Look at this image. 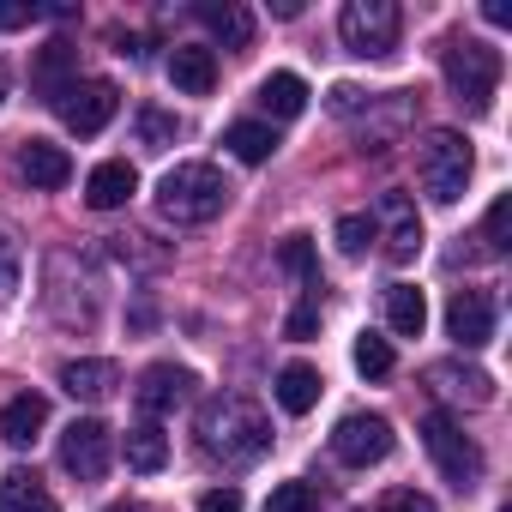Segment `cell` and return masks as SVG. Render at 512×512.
<instances>
[{"label": "cell", "mask_w": 512, "mask_h": 512, "mask_svg": "<svg viewBox=\"0 0 512 512\" xmlns=\"http://www.w3.org/2000/svg\"><path fill=\"white\" fill-rule=\"evenodd\" d=\"M193 368H175V362H157V368H145L139 374V386H133V398H139V410L145 416H169V410H181L187 398H193Z\"/></svg>", "instance_id": "8fae6325"}, {"label": "cell", "mask_w": 512, "mask_h": 512, "mask_svg": "<svg viewBox=\"0 0 512 512\" xmlns=\"http://www.w3.org/2000/svg\"><path fill=\"white\" fill-rule=\"evenodd\" d=\"M73 67H79V49H73V43H49V49L37 55V67H31V85H37V97H43L49 109H55V103H61V97L79 85V79H73Z\"/></svg>", "instance_id": "9a60e30c"}, {"label": "cell", "mask_w": 512, "mask_h": 512, "mask_svg": "<svg viewBox=\"0 0 512 512\" xmlns=\"http://www.w3.org/2000/svg\"><path fill=\"white\" fill-rule=\"evenodd\" d=\"M61 464H67V476H79V482L109 476V464H115V434H109L97 416H73V422L61 428Z\"/></svg>", "instance_id": "ba28073f"}, {"label": "cell", "mask_w": 512, "mask_h": 512, "mask_svg": "<svg viewBox=\"0 0 512 512\" xmlns=\"http://www.w3.org/2000/svg\"><path fill=\"white\" fill-rule=\"evenodd\" d=\"M19 284H25V253H19V241L7 229H0V308L19 296Z\"/></svg>", "instance_id": "83f0119b"}, {"label": "cell", "mask_w": 512, "mask_h": 512, "mask_svg": "<svg viewBox=\"0 0 512 512\" xmlns=\"http://www.w3.org/2000/svg\"><path fill=\"white\" fill-rule=\"evenodd\" d=\"M223 205H229V181L211 163H175L157 181V211L169 223H211Z\"/></svg>", "instance_id": "277c9868"}, {"label": "cell", "mask_w": 512, "mask_h": 512, "mask_svg": "<svg viewBox=\"0 0 512 512\" xmlns=\"http://www.w3.org/2000/svg\"><path fill=\"white\" fill-rule=\"evenodd\" d=\"M139 139H145L151 151H163V145H175V121H169L163 109H139Z\"/></svg>", "instance_id": "d6a6232c"}, {"label": "cell", "mask_w": 512, "mask_h": 512, "mask_svg": "<svg viewBox=\"0 0 512 512\" xmlns=\"http://www.w3.org/2000/svg\"><path fill=\"white\" fill-rule=\"evenodd\" d=\"M374 97L368 91H356V85H332V115H362Z\"/></svg>", "instance_id": "d590c367"}, {"label": "cell", "mask_w": 512, "mask_h": 512, "mask_svg": "<svg viewBox=\"0 0 512 512\" xmlns=\"http://www.w3.org/2000/svg\"><path fill=\"white\" fill-rule=\"evenodd\" d=\"M374 235H380V229H374V217H362V211L338 217V253H344V260H362Z\"/></svg>", "instance_id": "f1b7e54d"}, {"label": "cell", "mask_w": 512, "mask_h": 512, "mask_svg": "<svg viewBox=\"0 0 512 512\" xmlns=\"http://www.w3.org/2000/svg\"><path fill=\"white\" fill-rule=\"evenodd\" d=\"M278 266H284L290 278H302V284H320V260H314V241H308V235H284Z\"/></svg>", "instance_id": "4316f807"}, {"label": "cell", "mask_w": 512, "mask_h": 512, "mask_svg": "<svg viewBox=\"0 0 512 512\" xmlns=\"http://www.w3.org/2000/svg\"><path fill=\"white\" fill-rule=\"evenodd\" d=\"M266 512H320V494L308 482H278L266 494Z\"/></svg>", "instance_id": "4dcf8cb0"}, {"label": "cell", "mask_w": 512, "mask_h": 512, "mask_svg": "<svg viewBox=\"0 0 512 512\" xmlns=\"http://www.w3.org/2000/svg\"><path fill=\"white\" fill-rule=\"evenodd\" d=\"M223 145H229L235 163H266V157L278 151V133H272L266 121H235V127L223 133Z\"/></svg>", "instance_id": "484cf974"}, {"label": "cell", "mask_w": 512, "mask_h": 512, "mask_svg": "<svg viewBox=\"0 0 512 512\" xmlns=\"http://www.w3.org/2000/svg\"><path fill=\"white\" fill-rule=\"evenodd\" d=\"M37 19V7H13V0H0V31H25Z\"/></svg>", "instance_id": "74e56055"}, {"label": "cell", "mask_w": 512, "mask_h": 512, "mask_svg": "<svg viewBox=\"0 0 512 512\" xmlns=\"http://www.w3.org/2000/svg\"><path fill=\"white\" fill-rule=\"evenodd\" d=\"M470 169H476V157H470V139H464V133L428 127V133L416 139V181H422V193H428L434 205H458L464 187H470Z\"/></svg>", "instance_id": "7a4b0ae2"}, {"label": "cell", "mask_w": 512, "mask_h": 512, "mask_svg": "<svg viewBox=\"0 0 512 512\" xmlns=\"http://www.w3.org/2000/svg\"><path fill=\"white\" fill-rule=\"evenodd\" d=\"M7 91H13V73H7V67H0V103H7Z\"/></svg>", "instance_id": "ab89813d"}, {"label": "cell", "mask_w": 512, "mask_h": 512, "mask_svg": "<svg viewBox=\"0 0 512 512\" xmlns=\"http://www.w3.org/2000/svg\"><path fill=\"white\" fill-rule=\"evenodd\" d=\"M446 338L458 350H482L494 338V296L488 290H452V302H446Z\"/></svg>", "instance_id": "30bf717a"}, {"label": "cell", "mask_w": 512, "mask_h": 512, "mask_svg": "<svg viewBox=\"0 0 512 512\" xmlns=\"http://www.w3.org/2000/svg\"><path fill=\"white\" fill-rule=\"evenodd\" d=\"M440 67H446L452 103L470 109V115H488V103L500 91V49L494 43H476V37H452L446 55H440Z\"/></svg>", "instance_id": "3957f363"}, {"label": "cell", "mask_w": 512, "mask_h": 512, "mask_svg": "<svg viewBox=\"0 0 512 512\" xmlns=\"http://www.w3.org/2000/svg\"><path fill=\"white\" fill-rule=\"evenodd\" d=\"M199 446L223 464H253V458H266L272 452V422L266 410L253 404V398H211L199 410Z\"/></svg>", "instance_id": "6da1fadb"}, {"label": "cell", "mask_w": 512, "mask_h": 512, "mask_svg": "<svg viewBox=\"0 0 512 512\" xmlns=\"http://www.w3.org/2000/svg\"><path fill=\"white\" fill-rule=\"evenodd\" d=\"M278 404L290 410V416H308L314 404H320V374L308 368V362H290V368H278Z\"/></svg>", "instance_id": "cb8c5ba5"}, {"label": "cell", "mask_w": 512, "mask_h": 512, "mask_svg": "<svg viewBox=\"0 0 512 512\" xmlns=\"http://www.w3.org/2000/svg\"><path fill=\"white\" fill-rule=\"evenodd\" d=\"M13 163H19V175H25L31 187H49V193L73 181V157H67V145H55V139H25Z\"/></svg>", "instance_id": "4fadbf2b"}, {"label": "cell", "mask_w": 512, "mask_h": 512, "mask_svg": "<svg viewBox=\"0 0 512 512\" xmlns=\"http://www.w3.org/2000/svg\"><path fill=\"white\" fill-rule=\"evenodd\" d=\"M356 368H362L368 380H386V374H392V344H386L380 332H362V338H356Z\"/></svg>", "instance_id": "f546056e"}, {"label": "cell", "mask_w": 512, "mask_h": 512, "mask_svg": "<svg viewBox=\"0 0 512 512\" xmlns=\"http://www.w3.org/2000/svg\"><path fill=\"white\" fill-rule=\"evenodd\" d=\"M199 512H241V488H205Z\"/></svg>", "instance_id": "8d00e7d4"}, {"label": "cell", "mask_w": 512, "mask_h": 512, "mask_svg": "<svg viewBox=\"0 0 512 512\" xmlns=\"http://www.w3.org/2000/svg\"><path fill=\"white\" fill-rule=\"evenodd\" d=\"M121 452H127V470L151 476V470H163V464H169V434H163L157 422H133V428H127V440H121Z\"/></svg>", "instance_id": "44dd1931"}, {"label": "cell", "mask_w": 512, "mask_h": 512, "mask_svg": "<svg viewBox=\"0 0 512 512\" xmlns=\"http://www.w3.org/2000/svg\"><path fill=\"white\" fill-rule=\"evenodd\" d=\"M109 512H139V506H109Z\"/></svg>", "instance_id": "60d3db41"}, {"label": "cell", "mask_w": 512, "mask_h": 512, "mask_svg": "<svg viewBox=\"0 0 512 512\" xmlns=\"http://www.w3.org/2000/svg\"><path fill=\"white\" fill-rule=\"evenodd\" d=\"M506 229H512V193H500V199L488 205V217H482V241H488V253H506Z\"/></svg>", "instance_id": "1f68e13d"}, {"label": "cell", "mask_w": 512, "mask_h": 512, "mask_svg": "<svg viewBox=\"0 0 512 512\" xmlns=\"http://www.w3.org/2000/svg\"><path fill=\"white\" fill-rule=\"evenodd\" d=\"M260 109L278 115V121H296L308 109V85L296 73H272V79H260Z\"/></svg>", "instance_id": "d4e9b609"}, {"label": "cell", "mask_w": 512, "mask_h": 512, "mask_svg": "<svg viewBox=\"0 0 512 512\" xmlns=\"http://www.w3.org/2000/svg\"><path fill=\"white\" fill-rule=\"evenodd\" d=\"M169 85H175L181 97H211V85H217V55L199 49V43H181V49L169 55Z\"/></svg>", "instance_id": "2e32d148"}, {"label": "cell", "mask_w": 512, "mask_h": 512, "mask_svg": "<svg viewBox=\"0 0 512 512\" xmlns=\"http://www.w3.org/2000/svg\"><path fill=\"white\" fill-rule=\"evenodd\" d=\"M43 428H49V398L43 392L7 398V410H0V440H7V446H31Z\"/></svg>", "instance_id": "e0dca14e"}, {"label": "cell", "mask_w": 512, "mask_h": 512, "mask_svg": "<svg viewBox=\"0 0 512 512\" xmlns=\"http://www.w3.org/2000/svg\"><path fill=\"white\" fill-rule=\"evenodd\" d=\"M55 109H61V121H67L79 139H91V133H103V127L115 121V109H121V85H115V79H85V85H73Z\"/></svg>", "instance_id": "9c48e42d"}, {"label": "cell", "mask_w": 512, "mask_h": 512, "mask_svg": "<svg viewBox=\"0 0 512 512\" xmlns=\"http://www.w3.org/2000/svg\"><path fill=\"white\" fill-rule=\"evenodd\" d=\"M139 193V175H133V163H97L91 169V181H85V205L91 211H115V205H127Z\"/></svg>", "instance_id": "ac0fdd59"}, {"label": "cell", "mask_w": 512, "mask_h": 512, "mask_svg": "<svg viewBox=\"0 0 512 512\" xmlns=\"http://www.w3.org/2000/svg\"><path fill=\"white\" fill-rule=\"evenodd\" d=\"M320 332V302H302L296 314H290V326H284V338H296V344H308Z\"/></svg>", "instance_id": "e575fe53"}, {"label": "cell", "mask_w": 512, "mask_h": 512, "mask_svg": "<svg viewBox=\"0 0 512 512\" xmlns=\"http://www.w3.org/2000/svg\"><path fill=\"white\" fill-rule=\"evenodd\" d=\"M386 326H392L398 338H422V326H428V302H422L416 284H392V290H386Z\"/></svg>", "instance_id": "603a6c76"}, {"label": "cell", "mask_w": 512, "mask_h": 512, "mask_svg": "<svg viewBox=\"0 0 512 512\" xmlns=\"http://www.w3.org/2000/svg\"><path fill=\"white\" fill-rule=\"evenodd\" d=\"M380 223H386V260L410 266L422 253V217H416L410 193H380Z\"/></svg>", "instance_id": "7c38bea8"}, {"label": "cell", "mask_w": 512, "mask_h": 512, "mask_svg": "<svg viewBox=\"0 0 512 512\" xmlns=\"http://www.w3.org/2000/svg\"><path fill=\"white\" fill-rule=\"evenodd\" d=\"M398 31H404V13L392 7V0H350V7L338 13V37L362 61H386L398 49Z\"/></svg>", "instance_id": "8992f818"}, {"label": "cell", "mask_w": 512, "mask_h": 512, "mask_svg": "<svg viewBox=\"0 0 512 512\" xmlns=\"http://www.w3.org/2000/svg\"><path fill=\"white\" fill-rule=\"evenodd\" d=\"M332 458L350 464V470H368V464L392 458V422L374 416V410H350V416L332 428Z\"/></svg>", "instance_id": "52a82bcc"}, {"label": "cell", "mask_w": 512, "mask_h": 512, "mask_svg": "<svg viewBox=\"0 0 512 512\" xmlns=\"http://www.w3.org/2000/svg\"><path fill=\"white\" fill-rule=\"evenodd\" d=\"M115 386H121V368H115L109 356H79V362H61V392H67V398L103 404V398H115Z\"/></svg>", "instance_id": "5bb4252c"}, {"label": "cell", "mask_w": 512, "mask_h": 512, "mask_svg": "<svg viewBox=\"0 0 512 512\" xmlns=\"http://www.w3.org/2000/svg\"><path fill=\"white\" fill-rule=\"evenodd\" d=\"M368 512H434V500H428V494H416V488H386Z\"/></svg>", "instance_id": "836d02e7"}, {"label": "cell", "mask_w": 512, "mask_h": 512, "mask_svg": "<svg viewBox=\"0 0 512 512\" xmlns=\"http://www.w3.org/2000/svg\"><path fill=\"white\" fill-rule=\"evenodd\" d=\"M482 19H488V25H512V7H506V0H488Z\"/></svg>", "instance_id": "f35d334b"}, {"label": "cell", "mask_w": 512, "mask_h": 512, "mask_svg": "<svg viewBox=\"0 0 512 512\" xmlns=\"http://www.w3.org/2000/svg\"><path fill=\"white\" fill-rule=\"evenodd\" d=\"M428 386L440 398H458V404H494V380L482 368H458V362H434L428 368Z\"/></svg>", "instance_id": "d6986e66"}, {"label": "cell", "mask_w": 512, "mask_h": 512, "mask_svg": "<svg viewBox=\"0 0 512 512\" xmlns=\"http://www.w3.org/2000/svg\"><path fill=\"white\" fill-rule=\"evenodd\" d=\"M199 19L211 25V37H217L223 49H247V43H253V13L235 7V0H223V7H217V0H205Z\"/></svg>", "instance_id": "7402d4cb"}, {"label": "cell", "mask_w": 512, "mask_h": 512, "mask_svg": "<svg viewBox=\"0 0 512 512\" xmlns=\"http://www.w3.org/2000/svg\"><path fill=\"white\" fill-rule=\"evenodd\" d=\"M0 512H61V506L37 470H7L0 476Z\"/></svg>", "instance_id": "ffe728a7"}, {"label": "cell", "mask_w": 512, "mask_h": 512, "mask_svg": "<svg viewBox=\"0 0 512 512\" xmlns=\"http://www.w3.org/2000/svg\"><path fill=\"white\" fill-rule=\"evenodd\" d=\"M422 446H428L434 470H440L452 488H476V482H482V446L464 434V422H458V416L428 410V416H422Z\"/></svg>", "instance_id": "5b68a950"}]
</instances>
